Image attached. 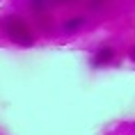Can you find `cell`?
<instances>
[{"label": "cell", "mask_w": 135, "mask_h": 135, "mask_svg": "<svg viewBox=\"0 0 135 135\" xmlns=\"http://www.w3.org/2000/svg\"><path fill=\"white\" fill-rule=\"evenodd\" d=\"M2 30H5V35H7L9 41H14L16 46H23V48H30V46H35V35H32V30L25 21H23L21 16H7L5 21H2Z\"/></svg>", "instance_id": "6da1fadb"}, {"label": "cell", "mask_w": 135, "mask_h": 135, "mask_svg": "<svg viewBox=\"0 0 135 135\" xmlns=\"http://www.w3.org/2000/svg\"><path fill=\"white\" fill-rule=\"evenodd\" d=\"M112 60V48H108V46H103V48L96 50V55H94V66H103V64H108Z\"/></svg>", "instance_id": "7a4b0ae2"}, {"label": "cell", "mask_w": 135, "mask_h": 135, "mask_svg": "<svg viewBox=\"0 0 135 135\" xmlns=\"http://www.w3.org/2000/svg\"><path fill=\"white\" fill-rule=\"evenodd\" d=\"M80 23H83V18H73V21H66V25H64V30H78L80 28Z\"/></svg>", "instance_id": "3957f363"}, {"label": "cell", "mask_w": 135, "mask_h": 135, "mask_svg": "<svg viewBox=\"0 0 135 135\" xmlns=\"http://www.w3.org/2000/svg\"><path fill=\"white\" fill-rule=\"evenodd\" d=\"M128 55H131V60H133V62H135V46H133V48H131V53H128Z\"/></svg>", "instance_id": "277c9868"}, {"label": "cell", "mask_w": 135, "mask_h": 135, "mask_svg": "<svg viewBox=\"0 0 135 135\" xmlns=\"http://www.w3.org/2000/svg\"><path fill=\"white\" fill-rule=\"evenodd\" d=\"M37 2H41V0H37Z\"/></svg>", "instance_id": "5b68a950"}]
</instances>
